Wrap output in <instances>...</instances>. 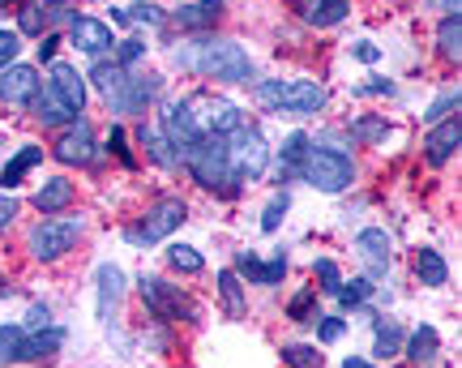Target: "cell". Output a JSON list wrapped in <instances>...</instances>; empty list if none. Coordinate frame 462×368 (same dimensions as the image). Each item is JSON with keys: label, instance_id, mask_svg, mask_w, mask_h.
Returning a JSON list of instances; mask_svg holds the SVG:
<instances>
[{"label": "cell", "instance_id": "cell-3", "mask_svg": "<svg viewBox=\"0 0 462 368\" xmlns=\"http://www.w3.org/2000/svg\"><path fill=\"white\" fill-rule=\"evenodd\" d=\"M257 99L270 112H291V116H313L326 107V86L317 82H262Z\"/></svg>", "mask_w": 462, "mask_h": 368}, {"label": "cell", "instance_id": "cell-53", "mask_svg": "<svg viewBox=\"0 0 462 368\" xmlns=\"http://www.w3.org/2000/svg\"><path fill=\"white\" fill-rule=\"evenodd\" d=\"M343 368H377V364H368V360H360V355H346Z\"/></svg>", "mask_w": 462, "mask_h": 368}, {"label": "cell", "instance_id": "cell-19", "mask_svg": "<svg viewBox=\"0 0 462 368\" xmlns=\"http://www.w3.org/2000/svg\"><path fill=\"white\" fill-rule=\"evenodd\" d=\"M95 279H99V317L107 321L112 308L120 304V291H125V270L112 266V262H103V266L95 270Z\"/></svg>", "mask_w": 462, "mask_h": 368}, {"label": "cell", "instance_id": "cell-27", "mask_svg": "<svg viewBox=\"0 0 462 368\" xmlns=\"http://www.w3.org/2000/svg\"><path fill=\"white\" fill-rule=\"evenodd\" d=\"M167 266L180 270V274H201L206 262H201V253L193 249V244H171V249H167Z\"/></svg>", "mask_w": 462, "mask_h": 368}, {"label": "cell", "instance_id": "cell-24", "mask_svg": "<svg viewBox=\"0 0 462 368\" xmlns=\"http://www.w3.org/2000/svg\"><path fill=\"white\" fill-rule=\"evenodd\" d=\"M346 14V0H304V22L309 26H338Z\"/></svg>", "mask_w": 462, "mask_h": 368}, {"label": "cell", "instance_id": "cell-25", "mask_svg": "<svg viewBox=\"0 0 462 368\" xmlns=\"http://www.w3.org/2000/svg\"><path fill=\"white\" fill-rule=\"evenodd\" d=\"M39 159H43V151H39V146H22V151H17L14 159L5 163V171H0V184H5V189H17V184H22V176H26V171H31Z\"/></svg>", "mask_w": 462, "mask_h": 368}, {"label": "cell", "instance_id": "cell-30", "mask_svg": "<svg viewBox=\"0 0 462 368\" xmlns=\"http://www.w3.org/2000/svg\"><path fill=\"white\" fill-rule=\"evenodd\" d=\"M398 347H402V330H398L394 321H385L377 317V347H373V355H398Z\"/></svg>", "mask_w": 462, "mask_h": 368}, {"label": "cell", "instance_id": "cell-11", "mask_svg": "<svg viewBox=\"0 0 462 368\" xmlns=\"http://www.w3.org/2000/svg\"><path fill=\"white\" fill-rule=\"evenodd\" d=\"M356 257L364 262L368 274H385V270L394 266V249H390V235L381 232V227H368V232L356 235Z\"/></svg>", "mask_w": 462, "mask_h": 368}, {"label": "cell", "instance_id": "cell-44", "mask_svg": "<svg viewBox=\"0 0 462 368\" xmlns=\"http://www.w3.org/2000/svg\"><path fill=\"white\" fill-rule=\"evenodd\" d=\"M309 308H313V291H300L287 313H291V321H304V317H309Z\"/></svg>", "mask_w": 462, "mask_h": 368}, {"label": "cell", "instance_id": "cell-36", "mask_svg": "<svg viewBox=\"0 0 462 368\" xmlns=\"http://www.w3.org/2000/svg\"><path fill=\"white\" fill-rule=\"evenodd\" d=\"M218 287H223V300H227L231 313H240V308H245V296H240V279H236L231 270H223V274H218Z\"/></svg>", "mask_w": 462, "mask_h": 368}, {"label": "cell", "instance_id": "cell-26", "mask_svg": "<svg viewBox=\"0 0 462 368\" xmlns=\"http://www.w3.org/2000/svg\"><path fill=\"white\" fill-rule=\"evenodd\" d=\"M437 48H441V56H449V60L462 56V17L458 14H446L441 31H437Z\"/></svg>", "mask_w": 462, "mask_h": 368}, {"label": "cell", "instance_id": "cell-39", "mask_svg": "<svg viewBox=\"0 0 462 368\" xmlns=\"http://www.w3.org/2000/svg\"><path fill=\"white\" fill-rule=\"evenodd\" d=\"M317 279H321V291L338 296V287H343V274H338V266H334L330 257H321V262H317Z\"/></svg>", "mask_w": 462, "mask_h": 368}, {"label": "cell", "instance_id": "cell-9", "mask_svg": "<svg viewBox=\"0 0 462 368\" xmlns=\"http://www.w3.org/2000/svg\"><path fill=\"white\" fill-rule=\"evenodd\" d=\"M163 129H167V142H171V151H180V154H189V151H193V146L201 142V137H206L184 99H176V103H167V107H163Z\"/></svg>", "mask_w": 462, "mask_h": 368}, {"label": "cell", "instance_id": "cell-40", "mask_svg": "<svg viewBox=\"0 0 462 368\" xmlns=\"http://www.w3.org/2000/svg\"><path fill=\"white\" fill-rule=\"evenodd\" d=\"M125 22H150V26H159L163 9L159 5H133V9H125Z\"/></svg>", "mask_w": 462, "mask_h": 368}, {"label": "cell", "instance_id": "cell-50", "mask_svg": "<svg viewBox=\"0 0 462 368\" xmlns=\"http://www.w3.org/2000/svg\"><path fill=\"white\" fill-rule=\"evenodd\" d=\"M356 90H360V95H390L394 86H390V82H381V78H373L368 86H356Z\"/></svg>", "mask_w": 462, "mask_h": 368}, {"label": "cell", "instance_id": "cell-43", "mask_svg": "<svg viewBox=\"0 0 462 368\" xmlns=\"http://www.w3.org/2000/svg\"><path fill=\"white\" fill-rule=\"evenodd\" d=\"M317 338H321V343H338V338H343V321H338V317H321Z\"/></svg>", "mask_w": 462, "mask_h": 368}, {"label": "cell", "instance_id": "cell-32", "mask_svg": "<svg viewBox=\"0 0 462 368\" xmlns=\"http://www.w3.org/2000/svg\"><path fill=\"white\" fill-rule=\"evenodd\" d=\"M437 343H441V338H437V330H432V326H420V330L411 335L407 355H411V360H432V355H437Z\"/></svg>", "mask_w": 462, "mask_h": 368}, {"label": "cell", "instance_id": "cell-46", "mask_svg": "<svg viewBox=\"0 0 462 368\" xmlns=\"http://www.w3.org/2000/svg\"><path fill=\"white\" fill-rule=\"evenodd\" d=\"M14 218H17V201L9 198V193H0V232H5Z\"/></svg>", "mask_w": 462, "mask_h": 368}, {"label": "cell", "instance_id": "cell-49", "mask_svg": "<svg viewBox=\"0 0 462 368\" xmlns=\"http://www.w3.org/2000/svg\"><path fill=\"white\" fill-rule=\"evenodd\" d=\"M112 151L125 159V163H133V154H129V146H125V129H112Z\"/></svg>", "mask_w": 462, "mask_h": 368}, {"label": "cell", "instance_id": "cell-15", "mask_svg": "<svg viewBox=\"0 0 462 368\" xmlns=\"http://www.w3.org/2000/svg\"><path fill=\"white\" fill-rule=\"evenodd\" d=\"M69 39H73V48L86 51V56H103L107 48H116L112 26L99 22V17H78V22H73V31H69Z\"/></svg>", "mask_w": 462, "mask_h": 368}, {"label": "cell", "instance_id": "cell-29", "mask_svg": "<svg viewBox=\"0 0 462 368\" xmlns=\"http://www.w3.org/2000/svg\"><path fill=\"white\" fill-rule=\"evenodd\" d=\"M129 82V73H125V65H107V60H103V65H95V86H99L103 95H107V99H112L116 90H120V86Z\"/></svg>", "mask_w": 462, "mask_h": 368}, {"label": "cell", "instance_id": "cell-2", "mask_svg": "<svg viewBox=\"0 0 462 368\" xmlns=\"http://www.w3.org/2000/svg\"><path fill=\"white\" fill-rule=\"evenodd\" d=\"M189 168H193V180L201 189H218V193H231L236 189V171H231V159H227V137L218 133H206L189 151Z\"/></svg>", "mask_w": 462, "mask_h": 368}, {"label": "cell", "instance_id": "cell-4", "mask_svg": "<svg viewBox=\"0 0 462 368\" xmlns=\"http://www.w3.org/2000/svg\"><path fill=\"white\" fill-rule=\"evenodd\" d=\"M300 176L313 184V189H321V193H343V189H351V180H356V163H351L343 151L313 146V151L304 154V163H300Z\"/></svg>", "mask_w": 462, "mask_h": 368}, {"label": "cell", "instance_id": "cell-22", "mask_svg": "<svg viewBox=\"0 0 462 368\" xmlns=\"http://www.w3.org/2000/svg\"><path fill=\"white\" fill-rule=\"evenodd\" d=\"M218 17H223V0H201V5H184L176 22L184 31H201V26H215Z\"/></svg>", "mask_w": 462, "mask_h": 368}, {"label": "cell", "instance_id": "cell-7", "mask_svg": "<svg viewBox=\"0 0 462 368\" xmlns=\"http://www.w3.org/2000/svg\"><path fill=\"white\" fill-rule=\"evenodd\" d=\"M227 159H231L236 180H257L265 171V163H270V151H265V142L257 129L240 124L236 133H227Z\"/></svg>", "mask_w": 462, "mask_h": 368}, {"label": "cell", "instance_id": "cell-47", "mask_svg": "<svg viewBox=\"0 0 462 368\" xmlns=\"http://www.w3.org/2000/svg\"><path fill=\"white\" fill-rule=\"evenodd\" d=\"M454 107L458 112V95H446V99H437L432 103V112H429V120H446V112Z\"/></svg>", "mask_w": 462, "mask_h": 368}, {"label": "cell", "instance_id": "cell-16", "mask_svg": "<svg viewBox=\"0 0 462 368\" xmlns=\"http://www.w3.org/2000/svg\"><path fill=\"white\" fill-rule=\"evenodd\" d=\"M458 142H462V124L458 116L454 120H437V129L429 133V142H424V154H429V163H449L454 159V151H458Z\"/></svg>", "mask_w": 462, "mask_h": 368}, {"label": "cell", "instance_id": "cell-6", "mask_svg": "<svg viewBox=\"0 0 462 368\" xmlns=\"http://www.w3.org/2000/svg\"><path fill=\"white\" fill-rule=\"evenodd\" d=\"M78 235H82V218H43L39 227H31V253L39 262H56V257H65L73 244H78Z\"/></svg>", "mask_w": 462, "mask_h": 368}, {"label": "cell", "instance_id": "cell-21", "mask_svg": "<svg viewBox=\"0 0 462 368\" xmlns=\"http://www.w3.org/2000/svg\"><path fill=\"white\" fill-rule=\"evenodd\" d=\"M69 201H73V184H69L65 176H51V180H43V189L34 193V206H39L43 215H56V210H65Z\"/></svg>", "mask_w": 462, "mask_h": 368}, {"label": "cell", "instance_id": "cell-12", "mask_svg": "<svg viewBox=\"0 0 462 368\" xmlns=\"http://www.w3.org/2000/svg\"><path fill=\"white\" fill-rule=\"evenodd\" d=\"M51 95L65 103L69 116H78V112H82V103H86V78L73 65L56 60V65H51Z\"/></svg>", "mask_w": 462, "mask_h": 368}, {"label": "cell", "instance_id": "cell-48", "mask_svg": "<svg viewBox=\"0 0 462 368\" xmlns=\"http://www.w3.org/2000/svg\"><path fill=\"white\" fill-rule=\"evenodd\" d=\"M142 43H137V39H129V43H120V60H116V65H133V60H137V56H142Z\"/></svg>", "mask_w": 462, "mask_h": 368}, {"label": "cell", "instance_id": "cell-28", "mask_svg": "<svg viewBox=\"0 0 462 368\" xmlns=\"http://www.w3.org/2000/svg\"><path fill=\"white\" fill-rule=\"evenodd\" d=\"M142 146L150 151V159H154L159 168H176V154H171V142H167L163 133H154V129H146V124H142Z\"/></svg>", "mask_w": 462, "mask_h": 368}, {"label": "cell", "instance_id": "cell-20", "mask_svg": "<svg viewBox=\"0 0 462 368\" xmlns=\"http://www.w3.org/2000/svg\"><path fill=\"white\" fill-rule=\"evenodd\" d=\"M60 343H65V330H26V347H22V360H48V355L60 352Z\"/></svg>", "mask_w": 462, "mask_h": 368}, {"label": "cell", "instance_id": "cell-35", "mask_svg": "<svg viewBox=\"0 0 462 368\" xmlns=\"http://www.w3.org/2000/svg\"><path fill=\"white\" fill-rule=\"evenodd\" d=\"M287 206H291V198H287V193H274V198H270V206L262 210V227H265V232H279Z\"/></svg>", "mask_w": 462, "mask_h": 368}, {"label": "cell", "instance_id": "cell-52", "mask_svg": "<svg viewBox=\"0 0 462 368\" xmlns=\"http://www.w3.org/2000/svg\"><path fill=\"white\" fill-rule=\"evenodd\" d=\"M56 48H60V39H56V34H48V39H43V48H39V56H43V60H51V56H56Z\"/></svg>", "mask_w": 462, "mask_h": 368}, {"label": "cell", "instance_id": "cell-51", "mask_svg": "<svg viewBox=\"0 0 462 368\" xmlns=\"http://www.w3.org/2000/svg\"><path fill=\"white\" fill-rule=\"evenodd\" d=\"M351 51H356V56H360V60H368V65H373V60H377V56H381V51L373 48V43H368V39H360V43H356V48H351Z\"/></svg>", "mask_w": 462, "mask_h": 368}, {"label": "cell", "instance_id": "cell-13", "mask_svg": "<svg viewBox=\"0 0 462 368\" xmlns=\"http://www.w3.org/2000/svg\"><path fill=\"white\" fill-rule=\"evenodd\" d=\"M39 95V73L31 65H9L0 73V99L9 107H22V103H34Z\"/></svg>", "mask_w": 462, "mask_h": 368}, {"label": "cell", "instance_id": "cell-54", "mask_svg": "<svg viewBox=\"0 0 462 368\" xmlns=\"http://www.w3.org/2000/svg\"><path fill=\"white\" fill-rule=\"evenodd\" d=\"M446 5V14H458V0H441Z\"/></svg>", "mask_w": 462, "mask_h": 368}, {"label": "cell", "instance_id": "cell-42", "mask_svg": "<svg viewBox=\"0 0 462 368\" xmlns=\"http://www.w3.org/2000/svg\"><path fill=\"white\" fill-rule=\"evenodd\" d=\"M351 133L360 137V142H377V137H385V120H356Z\"/></svg>", "mask_w": 462, "mask_h": 368}, {"label": "cell", "instance_id": "cell-10", "mask_svg": "<svg viewBox=\"0 0 462 368\" xmlns=\"http://www.w3.org/2000/svg\"><path fill=\"white\" fill-rule=\"evenodd\" d=\"M142 300L150 304V313L154 317H163V321H171V317H193V308L184 304V296H180V287H167L163 279H142Z\"/></svg>", "mask_w": 462, "mask_h": 368}, {"label": "cell", "instance_id": "cell-23", "mask_svg": "<svg viewBox=\"0 0 462 368\" xmlns=\"http://www.w3.org/2000/svg\"><path fill=\"white\" fill-rule=\"evenodd\" d=\"M415 279H420L424 287H446L449 266L441 262V253H432V249H420V253H415Z\"/></svg>", "mask_w": 462, "mask_h": 368}, {"label": "cell", "instance_id": "cell-5", "mask_svg": "<svg viewBox=\"0 0 462 368\" xmlns=\"http://www.w3.org/2000/svg\"><path fill=\"white\" fill-rule=\"evenodd\" d=\"M184 215H189V206H184L180 198L154 201L146 215H142V223H133V227H129V240H133V244H159V240H167V235L180 227Z\"/></svg>", "mask_w": 462, "mask_h": 368}, {"label": "cell", "instance_id": "cell-41", "mask_svg": "<svg viewBox=\"0 0 462 368\" xmlns=\"http://www.w3.org/2000/svg\"><path fill=\"white\" fill-rule=\"evenodd\" d=\"M22 51V39H17L14 31H0V69L14 65V56Z\"/></svg>", "mask_w": 462, "mask_h": 368}, {"label": "cell", "instance_id": "cell-31", "mask_svg": "<svg viewBox=\"0 0 462 368\" xmlns=\"http://www.w3.org/2000/svg\"><path fill=\"white\" fill-rule=\"evenodd\" d=\"M26 326H0V360H22Z\"/></svg>", "mask_w": 462, "mask_h": 368}, {"label": "cell", "instance_id": "cell-33", "mask_svg": "<svg viewBox=\"0 0 462 368\" xmlns=\"http://www.w3.org/2000/svg\"><path fill=\"white\" fill-rule=\"evenodd\" d=\"M282 360L291 368H321L326 364V360L317 355V347H304V343H287V347H282Z\"/></svg>", "mask_w": 462, "mask_h": 368}, {"label": "cell", "instance_id": "cell-1", "mask_svg": "<svg viewBox=\"0 0 462 368\" xmlns=\"http://www.w3.org/2000/svg\"><path fill=\"white\" fill-rule=\"evenodd\" d=\"M184 65H193L198 73L215 78V82H253V60L240 43L218 39V43H198L184 56Z\"/></svg>", "mask_w": 462, "mask_h": 368}, {"label": "cell", "instance_id": "cell-38", "mask_svg": "<svg viewBox=\"0 0 462 368\" xmlns=\"http://www.w3.org/2000/svg\"><path fill=\"white\" fill-rule=\"evenodd\" d=\"M368 296H373V283H368V279H351V283L338 287V300L343 304H364Z\"/></svg>", "mask_w": 462, "mask_h": 368}, {"label": "cell", "instance_id": "cell-45", "mask_svg": "<svg viewBox=\"0 0 462 368\" xmlns=\"http://www.w3.org/2000/svg\"><path fill=\"white\" fill-rule=\"evenodd\" d=\"M22 31H26V34L43 31V17H39V9H34V5H26V9H22Z\"/></svg>", "mask_w": 462, "mask_h": 368}, {"label": "cell", "instance_id": "cell-37", "mask_svg": "<svg viewBox=\"0 0 462 368\" xmlns=\"http://www.w3.org/2000/svg\"><path fill=\"white\" fill-rule=\"evenodd\" d=\"M304 154H309V137L304 133H291L287 142H282V163L300 168V163H304Z\"/></svg>", "mask_w": 462, "mask_h": 368}, {"label": "cell", "instance_id": "cell-17", "mask_svg": "<svg viewBox=\"0 0 462 368\" xmlns=\"http://www.w3.org/2000/svg\"><path fill=\"white\" fill-rule=\"evenodd\" d=\"M236 270H240L245 279H253V283L274 287V283H282V274H287V257L274 253V262H262V257H253V253H236Z\"/></svg>", "mask_w": 462, "mask_h": 368}, {"label": "cell", "instance_id": "cell-55", "mask_svg": "<svg viewBox=\"0 0 462 368\" xmlns=\"http://www.w3.org/2000/svg\"><path fill=\"white\" fill-rule=\"evenodd\" d=\"M56 5H60V0H56Z\"/></svg>", "mask_w": 462, "mask_h": 368}, {"label": "cell", "instance_id": "cell-34", "mask_svg": "<svg viewBox=\"0 0 462 368\" xmlns=\"http://www.w3.org/2000/svg\"><path fill=\"white\" fill-rule=\"evenodd\" d=\"M34 116L43 120V124H60V120H65L69 112H65V103L56 99V95H43V99L34 95Z\"/></svg>", "mask_w": 462, "mask_h": 368}, {"label": "cell", "instance_id": "cell-18", "mask_svg": "<svg viewBox=\"0 0 462 368\" xmlns=\"http://www.w3.org/2000/svg\"><path fill=\"white\" fill-rule=\"evenodd\" d=\"M154 95H159V78H129L107 103H112L116 112H142Z\"/></svg>", "mask_w": 462, "mask_h": 368}, {"label": "cell", "instance_id": "cell-14", "mask_svg": "<svg viewBox=\"0 0 462 368\" xmlns=\"http://www.w3.org/2000/svg\"><path fill=\"white\" fill-rule=\"evenodd\" d=\"M56 159L60 163H90L95 159V133H90V124L86 120H78V124H69L65 133H60V142H56Z\"/></svg>", "mask_w": 462, "mask_h": 368}, {"label": "cell", "instance_id": "cell-8", "mask_svg": "<svg viewBox=\"0 0 462 368\" xmlns=\"http://www.w3.org/2000/svg\"><path fill=\"white\" fill-rule=\"evenodd\" d=\"M189 112H193V120L201 124V133H218L227 137L236 133L240 124H245V116H240V107L231 99H218V95H206V90H198V95H189Z\"/></svg>", "mask_w": 462, "mask_h": 368}]
</instances>
